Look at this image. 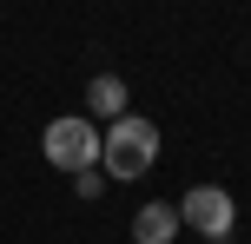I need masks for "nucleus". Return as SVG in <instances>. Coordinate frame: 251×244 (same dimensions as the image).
<instances>
[{
    "mask_svg": "<svg viewBox=\"0 0 251 244\" xmlns=\"http://www.w3.org/2000/svg\"><path fill=\"white\" fill-rule=\"evenodd\" d=\"M86 106L106 119V126H113V119H126V79H119V73H100V79L86 86Z\"/></svg>",
    "mask_w": 251,
    "mask_h": 244,
    "instance_id": "5",
    "label": "nucleus"
},
{
    "mask_svg": "<svg viewBox=\"0 0 251 244\" xmlns=\"http://www.w3.org/2000/svg\"><path fill=\"white\" fill-rule=\"evenodd\" d=\"M178 224H192L205 244H218V238H231V224H238V205H231L225 185H192V192L178 198Z\"/></svg>",
    "mask_w": 251,
    "mask_h": 244,
    "instance_id": "3",
    "label": "nucleus"
},
{
    "mask_svg": "<svg viewBox=\"0 0 251 244\" xmlns=\"http://www.w3.org/2000/svg\"><path fill=\"white\" fill-rule=\"evenodd\" d=\"M40 152L53 158V172H100V126H93L86 112H66V119H53L47 132H40Z\"/></svg>",
    "mask_w": 251,
    "mask_h": 244,
    "instance_id": "2",
    "label": "nucleus"
},
{
    "mask_svg": "<svg viewBox=\"0 0 251 244\" xmlns=\"http://www.w3.org/2000/svg\"><path fill=\"white\" fill-rule=\"evenodd\" d=\"M73 185H79V198H100V192H106V172H79Z\"/></svg>",
    "mask_w": 251,
    "mask_h": 244,
    "instance_id": "6",
    "label": "nucleus"
},
{
    "mask_svg": "<svg viewBox=\"0 0 251 244\" xmlns=\"http://www.w3.org/2000/svg\"><path fill=\"white\" fill-rule=\"evenodd\" d=\"M152 165H159V126L152 119L126 112L100 132V172L106 178H146Z\"/></svg>",
    "mask_w": 251,
    "mask_h": 244,
    "instance_id": "1",
    "label": "nucleus"
},
{
    "mask_svg": "<svg viewBox=\"0 0 251 244\" xmlns=\"http://www.w3.org/2000/svg\"><path fill=\"white\" fill-rule=\"evenodd\" d=\"M185 224H178V205H139L132 211V244H172Z\"/></svg>",
    "mask_w": 251,
    "mask_h": 244,
    "instance_id": "4",
    "label": "nucleus"
}]
</instances>
